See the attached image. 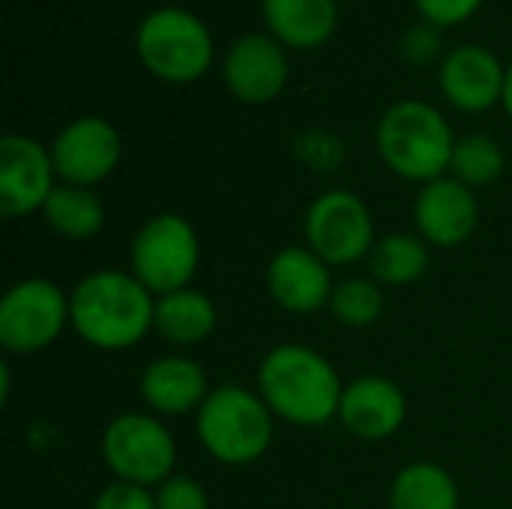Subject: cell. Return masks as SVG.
<instances>
[{
  "label": "cell",
  "mask_w": 512,
  "mask_h": 509,
  "mask_svg": "<svg viewBox=\"0 0 512 509\" xmlns=\"http://www.w3.org/2000/svg\"><path fill=\"white\" fill-rule=\"evenodd\" d=\"M90 509H156V492L147 486L114 480L93 498Z\"/></svg>",
  "instance_id": "f1b7e54d"
},
{
  "label": "cell",
  "mask_w": 512,
  "mask_h": 509,
  "mask_svg": "<svg viewBox=\"0 0 512 509\" xmlns=\"http://www.w3.org/2000/svg\"><path fill=\"white\" fill-rule=\"evenodd\" d=\"M327 309L342 327L366 330L384 318L387 294H384V285L375 282L372 276H345L336 282Z\"/></svg>",
  "instance_id": "cb8c5ba5"
},
{
  "label": "cell",
  "mask_w": 512,
  "mask_h": 509,
  "mask_svg": "<svg viewBox=\"0 0 512 509\" xmlns=\"http://www.w3.org/2000/svg\"><path fill=\"white\" fill-rule=\"evenodd\" d=\"M378 243L369 204L351 189H327L306 207L303 246L330 267H354Z\"/></svg>",
  "instance_id": "ba28073f"
},
{
  "label": "cell",
  "mask_w": 512,
  "mask_h": 509,
  "mask_svg": "<svg viewBox=\"0 0 512 509\" xmlns=\"http://www.w3.org/2000/svg\"><path fill=\"white\" fill-rule=\"evenodd\" d=\"M387 509H462L459 483L432 459L408 462L390 480Z\"/></svg>",
  "instance_id": "ffe728a7"
},
{
  "label": "cell",
  "mask_w": 512,
  "mask_h": 509,
  "mask_svg": "<svg viewBox=\"0 0 512 509\" xmlns=\"http://www.w3.org/2000/svg\"><path fill=\"white\" fill-rule=\"evenodd\" d=\"M222 78L237 102L267 105L288 87V48L270 33H243L222 60Z\"/></svg>",
  "instance_id": "7c38bea8"
},
{
  "label": "cell",
  "mask_w": 512,
  "mask_h": 509,
  "mask_svg": "<svg viewBox=\"0 0 512 509\" xmlns=\"http://www.w3.org/2000/svg\"><path fill=\"white\" fill-rule=\"evenodd\" d=\"M336 420L357 441L381 444L405 426L408 396L387 375H360L345 384Z\"/></svg>",
  "instance_id": "2e32d148"
},
{
  "label": "cell",
  "mask_w": 512,
  "mask_h": 509,
  "mask_svg": "<svg viewBox=\"0 0 512 509\" xmlns=\"http://www.w3.org/2000/svg\"><path fill=\"white\" fill-rule=\"evenodd\" d=\"M201 264V240L180 213L150 216L129 243V273L153 294L189 288Z\"/></svg>",
  "instance_id": "8992f818"
},
{
  "label": "cell",
  "mask_w": 512,
  "mask_h": 509,
  "mask_svg": "<svg viewBox=\"0 0 512 509\" xmlns=\"http://www.w3.org/2000/svg\"><path fill=\"white\" fill-rule=\"evenodd\" d=\"M375 147L381 162L408 183H432L450 174L456 135L447 117L423 99L393 102L375 129Z\"/></svg>",
  "instance_id": "277c9868"
},
{
  "label": "cell",
  "mask_w": 512,
  "mask_h": 509,
  "mask_svg": "<svg viewBox=\"0 0 512 509\" xmlns=\"http://www.w3.org/2000/svg\"><path fill=\"white\" fill-rule=\"evenodd\" d=\"M507 69L501 57L483 45L465 42L444 54L438 84L450 108L462 114H486L504 99Z\"/></svg>",
  "instance_id": "5bb4252c"
},
{
  "label": "cell",
  "mask_w": 512,
  "mask_h": 509,
  "mask_svg": "<svg viewBox=\"0 0 512 509\" xmlns=\"http://www.w3.org/2000/svg\"><path fill=\"white\" fill-rule=\"evenodd\" d=\"M267 33L291 51H312L333 39L339 27L336 0H261Z\"/></svg>",
  "instance_id": "ac0fdd59"
},
{
  "label": "cell",
  "mask_w": 512,
  "mask_h": 509,
  "mask_svg": "<svg viewBox=\"0 0 512 509\" xmlns=\"http://www.w3.org/2000/svg\"><path fill=\"white\" fill-rule=\"evenodd\" d=\"M210 381L207 372L198 360L186 354H165L147 363L138 381V393L150 414L156 417H186L198 414L204 399L210 396Z\"/></svg>",
  "instance_id": "e0dca14e"
},
{
  "label": "cell",
  "mask_w": 512,
  "mask_h": 509,
  "mask_svg": "<svg viewBox=\"0 0 512 509\" xmlns=\"http://www.w3.org/2000/svg\"><path fill=\"white\" fill-rule=\"evenodd\" d=\"M135 54L153 78L192 84L213 66V36L192 9L159 6L141 18L135 30Z\"/></svg>",
  "instance_id": "5b68a950"
},
{
  "label": "cell",
  "mask_w": 512,
  "mask_h": 509,
  "mask_svg": "<svg viewBox=\"0 0 512 509\" xmlns=\"http://www.w3.org/2000/svg\"><path fill=\"white\" fill-rule=\"evenodd\" d=\"M501 105H504L507 117L512 120V63L507 66V81H504V99H501Z\"/></svg>",
  "instance_id": "f546056e"
},
{
  "label": "cell",
  "mask_w": 512,
  "mask_h": 509,
  "mask_svg": "<svg viewBox=\"0 0 512 509\" xmlns=\"http://www.w3.org/2000/svg\"><path fill=\"white\" fill-rule=\"evenodd\" d=\"M156 492V509H210V495L198 477L174 474Z\"/></svg>",
  "instance_id": "484cf974"
},
{
  "label": "cell",
  "mask_w": 512,
  "mask_h": 509,
  "mask_svg": "<svg viewBox=\"0 0 512 509\" xmlns=\"http://www.w3.org/2000/svg\"><path fill=\"white\" fill-rule=\"evenodd\" d=\"M48 150L60 183L96 189L117 171L123 159V138L111 120L84 114L69 120Z\"/></svg>",
  "instance_id": "30bf717a"
},
{
  "label": "cell",
  "mask_w": 512,
  "mask_h": 509,
  "mask_svg": "<svg viewBox=\"0 0 512 509\" xmlns=\"http://www.w3.org/2000/svg\"><path fill=\"white\" fill-rule=\"evenodd\" d=\"M441 30L432 27V24H417L411 30L402 33L399 39V54L411 63V66H429L435 60H444L441 57Z\"/></svg>",
  "instance_id": "83f0119b"
},
{
  "label": "cell",
  "mask_w": 512,
  "mask_h": 509,
  "mask_svg": "<svg viewBox=\"0 0 512 509\" xmlns=\"http://www.w3.org/2000/svg\"><path fill=\"white\" fill-rule=\"evenodd\" d=\"M294 153L306 168L330 174L345 162V141L330 129H306L294 138Z\"/></svg>",
  "instance_id": "d4e9b609"
},
{
  "label": "cell",
  "mask_w": 512,
  "mask_h": 509,
  "mask_svg": "<svg viewBox=\"0 0 512 509\" xmlns=\"http://www.w3.org/2000/svg\"><path fill=\"white\" fill-rule=\"evenodd\" d=\"M480 216H483V210H480L477 189L459 183L450 174L420 186V192L414 198L417 234L432 249H459V246H465L477 234Z\"/></svg>",
  "instance_id": "4fadbf2b"
},
{
  "label": "cell",
  "mask_w": 512,
  "mask_h": 509,
  "mask_svg": "<svg viewBox=\"0 0 512 509\" xmlns=\"http://www.w3.org/2000/svg\"><path fill=\"white\" fill-rule=\"evenodd\" d=\"M507 171V153L498 138L486 132H468L456 138L453 159H450V177L471 189H486L498 183Z\"/></svg>",
  "instance_id": "603a6c76"
},
{
  "label": "cell",
  "mask_w": 512,
  "mask_h": 509,
  "mask_svg": "<svg viewBox=\"0 0 512 509\" xmlns=\"http://www.w3.org/2000/svg\"><path fill=\"white\" fill-rule=\"evenodd\" d=\"M264 285L270 300L288 315H315L327 309L336 288L333 267L309 246L279 249L264 270Z\"/></svg>",
  "instance_id": "9a60e30c"
},
{
  "label": "cell",
  "mask_w": 512,
  "mask_h": 509,
  "mask_svg": "<svg viewBox=\"0 0 512 509\" xmlns=\"http://www.w3.org/2000/svg\"><path fill=\"white\" fill-rule=\"evenodd\" d=\"M42 219L57 237H63L69 243H84V240H93L102 234L105 204L96 195V189L57 183V189L48 195V201L42 207Z\"/></svg>",
  "instance_id": "44dd1931"
},
{
  "label": "cell",
  "mask_w": 512,
  "mask_h": 509,
  "mask_svg": "<svg viewBox=\"0 0 512 509\" xmlns=\"http://www.w3.org/2000/svg\"><path fill=\"white\" fill-rule=\"evenodd\" d=\"M102 459L114 480L156 489L177 468V441L150 411L117 414L102 432Z\"/></svg>",
  "instance_id": "52a82bcc"
},
{
  "label": "cell",
  "mask_w": 512,
  "mask_h": 509,
  "mask_svg": "<svg viewBox=\"0 0 512 509\" xmlns=\"http://www.w3.org/2000/svg\"><path fill=\"white\" fill-rule=\"evenodd\" d=\"M57 183L51 150L42 141L15 132L0 138V213L6 219L42 213Z\"/></svg>",
  "instance_id": "8fae6325"
},
{
  "label": "cell",
  "mask_w": 512,
  "mask_h": 509,
  "mask_svg": "<svg viewBox=\"0 0 512 509\" xmlns=\"http://www.w3.org/2000/svg\"><path fill=\"white\" fill-rule=\"evenodd\" d=\"M255 390L276 420L297 429H318L339 417L345 381L321 351L285 342L261 357Z\"/></svg>",
  "instance_id": "6da1fadb"
},
{
  "label": "cell",
  "mask_w": 512,
  "mask_h": 509,
  "mask_svg": "<svg viewBox=\"0 0 512 509\" xmlns=\"http://www.w3.org/2000/svg\"><path fill=\"white\" fill-rule=\"evenodd\" d=\"M69 327V294L42 276L21 279L0 297V345L27 357L51 348Z\"/></svg>",
  "instance_id": "9c48e42d"
},
{
  "label": "cell",
  "mask_w": 512,
  "mask_h": 509,
  "mask_svg": "<svg viewBox=\"0 0 512 509\" xmlns=\"http://www.w3.org/2000/svg\"><path fill=\"white\" fill-rule=\"evenodd\" d=\"M156 297L129 270H96L69 291V327L96 351H129L153 333Z\"/></svg>",
  "instance_id": "7a4b0ae2"
},
{
  "label": "cell",
  "mask_w": 512,
  "mask_h": 509,
  "mask_svg": "<svg viewBox=\"0 0 512 509\" xmlns=\"http://www.w3.org/2000/svg\"><path fill=\"white\" fill-rule=\"evenodd\" d=\"M219 309L216 303L198 288H180L171 294L156 297L153 312V333L177 348H195L216 333Z\"/></svg>",
  "instance_id": "d6986e66"
},
{
  "label": "cell",
  "mask_w": 512,
  "mask_h": 509,
  "mask_svg": "<svg viewBox=\"0 0 512 509\" xmlns=\"http://www.w3.org/2000/svg\"><path fill=\"white\" fill-rule=\"evenodd\" d=\"M429 261H432V246L420 234H408V231H393L378 237V243L366 258L369 276L384 288H405L420 282L429 270Z\"/></svg>",
  "instance_id": "7402d4cb"
},
{
  "label": "cell",
  "mask_w": 512,
  "mask_h": 509,
  "mask_svg": "<svg viewBox=\"0 0 512 509\" xmlns=\"http://www.w3.org/2000/svg\"><path fill=\"white\" fill-rule=\"evenodd\" d=\"M198 444L210 459L228 468H246L267 456L276 435V417L258 390L225 381L210 390L195 414Z\"/></svg>",
  "instance_id": "3957f363"
},
{
  "label": "cell",
  "mask_w": 512,
  "mask_h": 509,
  "mask_svg": "<svg viewBox=\"0 0 512 509\" xmlns=\"http://www.w3.org/2000/svg\"><path fill=\"white\" fill-rule=\"evenodd\" d=\"M486 0H414L417 12L423 15L426 24L444 30V27H459L471 21Z\"/></svg>",
  "instance_id": "4316f807"
}]
</instances>
